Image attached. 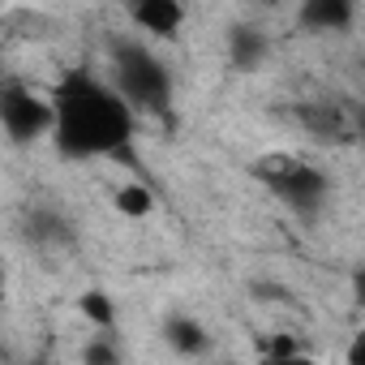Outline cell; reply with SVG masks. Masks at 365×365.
<instances>
[{
    "label": "cell",
    "mask_w": 365,
    "mask_h": 365,
    "mask_svg": "<svg viewBox=\"0 0 365 365\" xmlns=\"http://www.w3.org/2000/svg\"><path fill=\"white\" fill-rule=\"evenodd\" d=\"M82 361H86V365H120V348H116V339L103 331V335H95V339L82 348Z\"/></svg>",
    "instance_id": "8fae6325"
},
{
    "label": "cell",
    "mask_w": 365,
    "mask_h": 365,
    "mask_svg": "<svg viewBox=\"0 0 365 365\" xmlns=\"http://www.w3.org/2000/svg\"><path fill=\"white\" fill-rule=\"evenodd\" d=\"M301 120H305V129L318 133V138H339V133H344V120H339V112H335L331 103H309V108H301Z\"/></svg>",
    "instance_id": "9c48e42d"
},
{
    "label": "cell",
    "mask_w": 365,
    "mask_h": 365,
    "mask_svg": "<svg viewBox=\"0 0 365 365\" xmlns=\"http://www.w3.org/2000/svg\"><path fill=\"white\" fill-rule=\"evenodd\" d=\"M82 314L99 327V331H112L116 327V314H112V301L103 297V292H86L82 297Z\"/></svg>",
    "instance_id": "7c38bea8"
},
{
    "label": "cell",
    "mask_w": 365,
    "mask_h": 365,
    "mask_svg": "<svg viewBox=\"0 0 365 365\" xmlns=\"http://www.w3.org/2000/svg\"><path fill=\"white\" fill-rule=\"evenodd\" d=\"M0 129L14 142H35L52 133V99L35 95L22 82L0 86Z\"/></svg>",
    "instance_id": "277c9868"
},
{
    "label": "cell",
    "mask_w": 365,
    "mask_h": 365,
    "mask_svg": "<svg viewBox=\"0 0 365 365\" xmlns=\"http://www.w3.org/2000/svg\"><path fill=\"white\" fill-rule=\"evenodd\" d=\"M116 207H120L129 220H142V215H150L155 198H150V190H146V185H125V190L116 194Z\"/></svg>",
    "instance_id": "30bf717a"
},
{
    "label": "cell",
    "mask_w": 365,
    "mask_h": 365,
    "mask_svg": "<svg viewBox=\"0 0 365 365\" xmlns=\"http://www.w3.org/2000/svg\"><path fill=\"white\" fill-rule=\"evenodd\" d=\"M163 344H168L176 356H207L211 335H207V327H202L194 314H168V318H163Z\"/></svg>",
    "instance_id": "8992f818"
},
{
    "label": "cell",
    "mask_w": 365,
    "mask_h": 365,
    "mask_svg": "<svg viewBox=\"0 0 365 365\" xmlns=\"http://www.w3.org/2000/svg\"><path fill=\"white\" fill-rule=\"evenodd\" d=\"M258 176L271 185L275 198H284V202H288L292 211H301V215H318V207H322L327 194H331V180H327L322 168L301 163V159H288V155L267 159V163L258 168Z\"/></svg>",
    "instance_id": "3957f363"
},
{
    "label": "cell",
    "mask_w": 365,
    "mask_h": 365,
    "mask_svg": "<svg viewBox=\"0 0 365 365\" xmlns=\"http://www.w3.org/2000/svg\"><path fill=\"white\" fill-rule=\"evenodd\" d=\"M348 365H365V339H361V335L352 339V352H348Z\"/></svg>",
    "instance_id": "5bb4252c"
},
{
    "label": "cell",
    "mask_w": 365,
    "mask_h": 365,
    "mask_svg": "<svg viewBox=\"0 0 365 365\" xmlns=\"http://www.w3.org/2000/svg\"><path fill=\"white\" fill-rule=\"evenodd\" d=\"M297 18H301V26H309L318 35H339L356 22V5L352 0H305Z\"/></svg>",
    "instance_id": "5b68a950"
},
{
    "label": "cell",
    "mask_w": 365,
    "mask_h": 365,
    "mask_svg": "<svg viewBox=\"0 0 365 365\" xmlns=\"http://www.w3.org/2000/svg\"><path fill=\"white\" fill-rule=\"evenodd\" d=\"M267 52H271V39H267V31H258V26H232L228 31V56H232V65L237 69H258L262 61H267Z\"/></svg>",
    "instance_id": "52a82bcc"
},
{
    "label": "cell",
    "mask_w": 365,
    "mask_h": 365,
    "mask_svg": "<svg viewBox=\"0 0 365 365\" xmlns=\"http://www.w3.org/2000/svg\"><path fill=\"white\" fill-rule=\"evenodd\" d=\"M129 129H133V112L103 78H91L86 69L61 78L52 95V138L69 159L112 155L129 142Z\"/></svg>",
    "instance_id": "6da1fadb"
},
{
    "label": "cell",
    "mask_w": 365,
    "mask_h": 365,
    "mask_svg": "<svg viewBox=\"0 0 365 365\" xmlns=\"http://www.w3.org/2000/svg\"><path fill=\"white\" fill-rule=\"evenodd\" d=\"M262 365H314L309 356H301V352H267L262 356Z\"/></svg>",
    "instance_id": "4fadbf2b"
},
{
    "label": "cell",
    "mask_w": 365,
    "mask_h": 365,
    "mask_svg": "<svg viewBox=\"0 0 365 365\" xmlns=\"http://www.w3.org/2000/svg\"><path fill=\"white\" fill-rule=\"evenodd\" d=\"M129 14L146 35H176L185 26V9L172 5V0H142V5H133Z\"/></svg>",
    "instance_id": "ba28073f"
},
{
    "label": "cell",
    "mask_w": 365,
    "mask_h": 365,
    "mask_svg": "<svg viewBox=\"0 0 365 365\" xmlns=\"http://www.w3.org/2000/svg\"><path fill=\"white\" fill-rule=\"evenodd\" d=\"M108 86L120 95L129 112H163L172 103V69L138 39H112Z\"/></svg>",
    "instance_id": "7a4b0ae2"
}]
</instances>
